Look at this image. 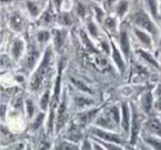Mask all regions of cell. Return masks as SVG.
Here are the masks:
<instances>
[{
  "label": "cell",
  "instance_id": "obj_1",
  "mask_svg": "<svg viewBox=\"0 0 161 150\" xmlns=\"http://www.w3.org/2000/svg\"><path fill=\"white\" fill-rule=\"evenodd\" d=\"M54 54H55V51L51 43L44 50L40 63L30 76L28 88L31 93H36V94L40 92L42 93L47 86H51L50 82L54 73Z\"/></svg>",
  "mask_w": 161,
  "mask_h": 150
},
{
  "label": "cell",
  "instance_id": "obj_2",
  "mask_svg": "<svg viewBox=\"0 0 161 150\" xmlns=\"http://www.w3.org/2000/svg\"><path fill=\"white\" fill-rule=\"evenodd\" d=\"M121 110L120 104H106L102 112L98 114L93 126L112 131H120Z\"/></svg>",
  "mask_w": 161,
  "mask_h": 150
},
{
  "label": "cell",
  "instance_id": "obj_3",
  "mask_svg": "<svg viewBox=\"0 0 161 150\" xmlns=\"http://www.w3.org/2000/svg\"><path fill=\"white\" fill-rule=\"evenodd\" d=\"M127 22L130 25H134L139 29H142L150 33L153 38L154 42H159L161 39L160 29L158 27V23L153 20L151 16L147 12V10L139 8L132 11L127 19Z\"/></svg>",
  "mask_w": 161,
  "mask_h": 150
},
{
  "label": "cell",
  "instance_id": "obj_4",
  "mask_svg": "<svg viewBox=\"0 0 161 150\" xmlns=\"http://www.w3.org/2000/svg\"><path fill=\"white\" fill-rule=\"evenodd\" d=\"M43 52L41 47L38 45L34 36H31L28 34L27 36V51L21 61V66L25 72H29L32 74V72L36 69L38 64L40 63L42 58Z\"/></svg>",
  "mask_w": 161,
  "mask_h": 150
},
{
  "label": "cell",
  "instance_id": "obj_5",
  "mask_svg": "<svg viewBox=\"0 0 161 150\" xmlns=\"http://www.w3.org/2000/svg\"><path fill=\"white\" fill-rule=\"evenodd\" d=\"M71 96L69 95V90L64 88L62 94V99L58 107L55 115V136L61 135V132L65 129L69 123L71 121Z\"/></svg>",
  "mask_w": 161,
  "mask_h": 150
},
{
  "label": "cell",
  "instance_id": "obj_6",
  "mask_svg": "<svg viewBox=\"0 0 161 150\" xmlns=\"http://www.w3.org/2000/svg\"><path fill=\"white\" fill-rule=\"evenodd\" d=\"M88 136L92 138H95L97 140L105 141V142H112V143H118L124 147L130 148L129 138L120 131H112V130H105L102 128H97L95 126H91L87 129Z\"/></svg>",
  "mask_w": 161,
  "mask_h": 150
},
{
  "label": "cell",
  "instance_id": "obj_7",
  "mask_svg": "<svg viewBox=\"0 0 161 150\" xmlns=\"http://www.w3.org/2000/svg\"><path fill=\"white\" fill-rule=\"evenodd\" d=\"M130 105H131V125H130L129 143L130 147H135L140 138V135L143 130V126H145L148 116H146L141 112L137 104L132 103Z\"/></svg>",
  "mask_w": 161,
  "mask_h": 150
},
{
  "label": "cell",
  "instance_id": "obj_8",
  "mask_svg": "<svg viewBox=\"0 0 161 150\" xmlns=\"http://www.w3.org/2000/svg\"><path fill=\"white\" fill-rule=\"evenodd\" d=\"M88 136L87 134V129L77 124L75 120L71 119V121L69 123V125L65 127V129L61 132V136L62 138L66 139L69 141H72L74 143H77V145H80L82 141Z\"/></svg>",
  "mask_w": 161,
  "mask_h": 150
},
{
  "label": "cell",
  "instance_id": "obj_9",
  "mask_svg": "<svg viewBox=\"0 0 161 150\" xmlns=\"http://www.w3.org/2000/svg\"><path fill=\"white\" fill-rule=\"evenodd\" d=\"M104 106L105 105H101V106L98 105V106H95V107L88 108V109L82 110V112L74 113L72 119L75 120L77 124H80L82 127L88 129L91 126H93V124L96 120L97 116H98V114L102 112Z\"/></svg>",
  "mask_w": 161,
  "mask_h": 150
},
{
  "label": "cell",
  "instance_id": "obj_10",
  "mask_svg": "<svg viewBox=\"0 0 161 150\" xmlns=\"http://www.w3.org/2000/svg\"><path fill=\"white\" fill-rule=\"evenodd\" d=\"M36 23L40 29H53L54 25H58V11L55 10L51 0L42 14L36 19Z\"/></svg>",
  "mask_w": 161,
  "mask_h": 150
},
{
  "label": "cell",
  "instance_id": "obj_11",
  "mask_svg": "<svg viewBox=\"0 0 161 150\" xmlns=\"http://www.w3.org/2000/svg\"><path fill=\"white\" fill-rule=\"evenodd\" d=\"M30 143L33 150H53L54 140L53 137L47 134V128H44L36 134L32 135Z\"/></svg>",
  "mask_w": 161,
  "mask_h": 150
},
{
  "label": "cell",
  "instance_id": "obj_12",
  "mask_svg": "<svg viewBox=\"0 0 161 150\" xmlns=\"http://www.w3.org/2000/svg\"><path fill=\"white\" fill-rule=\"evenodd\" d=\"M118 47L121 51L123 55L125 56L126 61L130 62V56H131L132 50H131V41H130L129 31H128V22L125 21L119 27V33H118Z\"/></svg>",
  "mask_w": 161,
  "mask_h": 150
},
{
  "label": "cell",
  "instance_id": "obj_13",
  "mask_svg": "<svg viewBox=\"0 0 161 150\" xmlns=\"http://www.w3.org/2000/svg\"><path fill=\"white\" fill-rule=\"evenodd\" d=\"M31 136L25 132H16L11 130L6 124H1V148H5L20 140H30Z\"/></svg>",
  "mask_w": 161,
  "mask_h": 150
},
{
  "label": "cell",
  "instance_id": "obj_14",
  "mask_svg": "<svg viewBox=\"0 0 161 150\" xmlns=\"http://www.w3.org/2000/svg\"><path fill=\"white\" fill-rule=\"evenodd\" d=\"M71 96V105L75 112H82V110L88 109V108H92L97 106V102L93 98L91 95L84 94V93L76 92L74 94L69 95Z\"/></svg>",
  "mask_w": 161,
  "mask_h": 150
},
{
  "label": "cell",
  "instance_id": "obj_15",
  "mask_svg": "<svg viewBox=\"0 0 161 150\" xmlns=\"http://www.w3.org/2000/svg\"><path fill=\"white\" fill-rule=\"evenodd\" d=\"M69 31L64 28H53L52 29V45L55 53L62 54L67 45Z\"/></svg>",
  "mask_w": 161,
  "mask_h": 150
},
{
  "label": "cell",
  "instance_id": "obj_16",
  "mask_svg": "<svg viewBox=\"0 0 161 150\" xmlns=\"http://www.w3.org/2000/svg\"><path fill=\"white\" fill-rule=\"evenodd\" d=\"M8 47V54L14 62L22 61L27 51V40L22 38H14L12 41H10Z\"/></svg>",
  "mask_w": 161,
  "mask_h": 150
},
{
  "label": "cell",
  "instance_id": "obj_17",
  "mask_svg": "<svg viewBox=\"0 0 161 150\" xmlns=\"http://www.w3.org/2000/svg\"><path fill=\"white\" fill-rule=\"evenodd\" d=\"M154 101H156V97H154L153 91L147 90L142 94H140L137 105L146 116L149 117L151 115L156 114V112H154Z\"/></svg>",
  "mask_w": 161,
  "mask_h": 150
},
{
  "label": "cell",
  "instance_id": "obj_18",
  "mask_svg": "<svg viewBox=\"0 0 161 150\" xmlns=\"http://www.w3.org/2000/svg\"><path fill=\"white\" fill-rule=\"evenodd\" d=\"M8 27L14 33H23L28 30L27 18L19 11L12 12L8 18Z\"/></svg>",
  "mask_w": 161,
  "mask_h": 150
},
{
  "label": "cell",
  "instance_id": "obj_19",
  "mask_svg": "<svg viewBox=\"0 0 161 150\" xmlns=\"http://www.w3.org/2000/svg\"><path fill=\"white\" fill-rule=\"evenodd\" d=\"M135 55L139 58L141 63L146 65L148 67H151L157 71H161V63L159 62V60L153 55V54L150 53V51L145 50L142 47H139V49L135 50Z\"/></svg>",
  "mask_w": 161,
  "mask_h": 150
},
{
  "label": "cell",
  "instance_id": "obj_20",
  "mask_svg": "<svg viewBox=\"0 0 161 150\" xmlns=\"http://www.w3.org/2000/svg\"><path fill=\"white\" fill-rule=\"evenodd\" d=\"M120 110H121V120H120L121 132L129 138L130 125H131V105L128 102H120Z\"/></svg>",
  "mask_w": 161,
  "mask_h": 150
},
{
  "label": "cell",
  "instance_id": "obj_21",
  "mask_svg": "<svg viewBox=\"0 0 161 150\" xmlns=\"http://www.w3.org/2000/svg\"><path fill=\"white\" fill-rule=\"evenodd\" d=\"M130 29H131L136 40L138 41L139 44L141 45L140 47H142V49H145V50H148V51H151V50L153 49L154 40H153V38H152L151 34L148 33V32L145 31V30L139 29V28H137V27H134V25H130Z\"/></svg>",
  "mask_w": 161,
  "mask_h": 150
},
{
  "label": "cell",
  "instance_id": "obj_22",
  "mask_svg": "<svg viewBox=\"0 0 161 150\" xmlns=\"http://www.w3.org/2000/svg\"><path fill=\"white\" fill-rule=\"evenodd\" d=\"M110 44H112V52H110V55H112L113 62H114L115 66L117 67L118 72L120 73V75L127 72V61H126L125 56L123 55L121 51L119 50V47L115 44V42L113 41V39H110Z\"/></svg>",
  "mask_w": 161,
  "mask_h": 150
},
{
  "label": "cell",
  "instance_id": "obj_23",
  "mask_svg": "<svg viewBox=\"0 0 161 150\" xmlns=\"http://www.w3.org/2000/svg\"><path fill=\"white\" fill-rule=\"evenodd\" d=\"M130 81L132 82H139L142 83L147 79H149L150 72L148 69V66H146L145 64H142L141 62H136L135 61L132 63L131 69H130Z\"/></svg>",
  "mask_w": 161,
  "mask_h": 150
},
{
  "label": "cell",
  "instance_id": "obj_24",
  "mask_svg": "<svg viewBox=\"0 0 161 150\" xmlns=\"http://www.w3.org/2000/svg\"><path fill=\"white\" fill-rule=\"evenodd\" d=\"M47 113L40 112L31 121L28 123L27 132L30 136H32V135L39 132L40 130L47 128Z\"/></svg>",
  "mask_w": 161,
  "mask_h": 150
},
{
  "label": "cell",
  "instance_id": "obj_25",
  "mask_svg": "<svg viewBox=\"0 0 161 150\" xmlns=\"http://www.w3.org/2000/svg\"><path fill=\"white\" fill-rule=\"evenodd\" d=\"M142 131L149 132V134H152L161 138V117L157 114L147 117Z\"/></svg>",
  "mask_w": 161,
  "mask_h": 150
},
{
  "label": "cell",
  "instance_id": "obj_26",
  "mask_svg": "<svg viewBox=\"0 0 161 150\" xmlns=\"http://www.w3.org/2000/svg\"><path fill=\"white\" fill-rule=\"evenodd\" d=\"M43 1L44 0H42V1H39V0H25V9H27L28 14L32 19L36 20L47 8L45 7V3H43Z\"/></svg>",
  "mask_w": 161,
  "mask_h": 150
},
{
  "label": "cell",
  "instance_id": "obj_27",
  "mask_svg": "<svg viewBox=\"0 0 161 150\" xmlns=\"http://www.w3.org/2000/svg\"><path fill=\"white\" fill-rule=\"evenodd\" d=\"M33 36L42 51H44V50L52 43V30L39 29L38 31L34 33Z\"/></svg>",
  "mask_w": 161,
  "mask_h": 150
},
{
  "label": "cell",
  "instance_id": "obj_28",
  "mask_svg": "<svg viewBox=\"0 0 161 150\" xmlns=\"http://www.w3.org/2000/svg\"><path fill=\"white\" fill-rule=\"evenodd\" d=\"M25 118H27L28 123L31 121L41 112L40 108H39V104L36 102H34V99L30 96L25 97Z\"/></svg>",
  "mask_w": 161,
  "mask_h": 150
},
{
  "label": "cell",
  "instance_id": "obj_29",
  "mask_svg": "<svg viewBox=\"0 0 161 150\" xmlns=\"http://www.w3.org/2000/svg\"><path fill=\"white\" fill-rule=\"evenodd\" d=\"M76 16L73 14L72 12L69 11H61L58 12V28H64V29H69V27L75 23Z\"/></svg>",
  "mask_w": 161,
  "mask_h": 150
},
{
  "label": "cell",
  "instance_id": "obj_30",
  "mask_svg": "<svg viewBox=\"0 0 161 150\" xmlns=\"http://www.w3.org/2000/svg\"><path fill=\"white\" fill-rule=\"evenodd\" d=\"M69 82L72 83V85L74 86V88H75L77 92L84 93V94L91 95V96H93V95H94V92H93L92 88L90 87V85H88V84H86L83 80L78 79V77H76L75 75H71V74L69 75Z\"/></svg>",
  "mask_w": 161,
  "mask_h": 150
},
{
  "label": "cell",
  "instance_id": "obj_31",
  "mask_svg": "<svg viewBox=\"0 0 161 150\" xmlns=\"http://www.w3.org/2000/svg\"><path fill=\"white\" fill-rule=\"evenodd\" d=\"M51 98H52V90L51 86H47L42 93H41L40 97H39V108L41 112L47 113L49 112L50 105H51Z\"/></svg>",
  "mask_w": 161,
  "mask_h": 150
},
{
  "label": "cell",
  "instance_id": "obj_32",
  "mask_svg": "<svg viewBox=\"0 0 161 150\" xmlns=\"http://www.w3.org/2000/svg\"><path fill=\"white\" fill-rule=\"evenodd\" d=\"M140 140H142L146 145H148L152 150H161V138L154 136L149 132L142 131L140 135Z\"/></svg>",
  "mask_w": 161,
  "mask_h": 150
},
{
  "label": "cell",
  "instance_id": "obj_33",
  "mask_svg": "<svg viewBox=\"0 0 161 150\" xmlns=\"http://www.w3.org/2000/svg\"><path fill=\"white\" fill-rule=\"evenodd\" d=\"M86 32L93 40H101V33H99L98 25L93 16H90L86 19Z\"/></svg>",
  "mask_w": 161,
  "mask_h": 150
},
{
  "label": "cell",
  "instance_id": "obj_34",
  "mask_svg": "<svg viewBox=\"0 0 161 150\" xmlns=\"http://www.w3.org/2000/svg\"><path fill=\"white\" fill-rule=\"evenodd\" d=\"M53 150H80V146L66 140L62 137H58L54 140Z\"/></svg>",
  "mask_w": 161,
  "mask_h": 150
},
{
  "label": "cell",
  "instance_id": "obj_35",
  "mask_svg": "<svg viewBox=\"0 0 161 150\" xmlns=\"http://www.w3.org/2000/svg\"><path fill=\"white\" fill-rule=\"evenodd\" d=\"M117 17H113V16H106L105 20L103 22V25L105 28V30L107 31L108 34H117L119 33V28H118V23H117Z\"/></svg>",
  "mask_w": 161,
  "mask_h": 150
},
{
  "label": "cell",
  "instance_id": "obj_36",
  "mask_svg": "<svg viewBox=\"0 0 161 150\" xmlns=\"http://www.w3.org/2000/svg\"><path fill=\"white\" fill-rule=\"evenodd\" d=\"M145 5L147 8V12L153 18L157 23H159L160 19V7L158 6L157 0H145Z\"/></svg>",
  "mask_w": 161,
  "mask_h": 150
},
{
  "label": "cell",
  "instance_id": "obj_37",
  "mask_svg": "<svg viewBox=\"0 0 161 150\" xmlns=\"http://www.w3.org/2000/svg\"><path fill=\"white\" fill-rule=\"evenodd\" d=\"M74 14L77 18L80 19H87L91 16L88 12V5L83 3L82 0H76L74 3Z\"/></svg>",
  "mask_w": 161,
  "mask_h": 150
},
{
  "label": "cell",
  "instance_id": "obj_38",
  "mask_svg": "<svg viewBox=\"0 0 161 150\" xmlns=\"http://www.w3.org/2000/svg\"><path fill=\"white\" fill-rule=\"evenodd\" d=\"M114 10L117 18L123 19L127 14L128 10H129V3H128V0H119Z\"/></svg>",
  "mask_w": 161,
  "mask_h": 150
},
{
  "label": "cell",
  "instance_id": "obj_39",
  "mask_svg": "<svg viewBox=\"0 0 161 150\" xmlns=\"http://www.w3.org/2000/svg\"><path fill=\"white\" fill-rule=\"evenodd\" d=\"M14 61L11 58V56L8 53H3L1 54V69L3 71L5 69H10L14 66Z\"/></svg>",
  "mask_w": 161,
  "mask_h": 150
},
{
  "label": "cell",
  "instance_id": "obj_40",
  "mask_svg": "<svg viewBox=\"0 0 161 150\" xmlns=\"http://www.w3.org/2000/svg\"><path fill=\"white\" fill-rule=\"evenodd\" d=\"M29 142L30 140H20L18 142H14L5 148H1V150H27Z\"/></svg>",
  "mask_w": 161,
  "mask_h": 150
},
{
  "label": "cell",
  "instance_id": "obj_41",
  "mask_svg": "<svg viewBox=\"0 0 161 150\" xmlns=\"http://www.w3.org/2000/svg\"><path fill=\"white\" fill-rule=\"evenodd\" d=\"M93 139H95V138H93ZM95 140H97V139H95ZM97 141H98V142H101L107 150H129L128 148L124 147V146H121V145H118V143L105 142V141H101V140H97Z\"/></svg>",
  "mask_w": 161,
  "mask_h": 150
},
{
  "label": "cell",
  "instance_id": "obj_42",
  "mask_svg": "<svg viewBox=\"0 0 161 150\" xmlns=\"http://www.w3.org/2000/svg\"><path fill=\"white\" fill-rule=\"evenodd\" d=\"M80 150H94V142L90 136H87L80 143Z\"/></svg>",
  "mask_w": 161,
  "mask_h": 150
},
{
  "label": "cell",
  "instance_id": "obj_43",
  "mask_svg": "<svg viewBox=\"0 0 161 150\" xmlns=\"http://www.w3.org/2000/svg\"><path fill=\"white\" fill-rule=\"evenodd\" d=\"M116 5H117L116 0H105V3H104V8H105V10H107V11H110V10L115 9Z\"/></svg>",
  "mask_w": 161,
  "mask_h": 150
},
{
  "label": "cell",
  "instance_id": "obj_44",
  "mask_svg": "<svg viewBox=\"0 0 161 150\" xmlns=\"http://www.w3.org/2000/svg\"><path fill=\"white\" fill-rule=\"evenodd\" d=\"M153 94H154V97H156V98H160L161 97V76L159 77L158 83H157L156 86H154Z\"/></svg>",
  "mask_w": 161,
  "mask_h": 150
},
{
  "label": "cell",
  "instance_id": "obj_45",
  "mask_svg": "<svg viewBox=\"0 0 161 150\" xmlns=\"http://www.w3.org/2000/svg\"><path fill=\"white\" fill-rule=\"evenodd\" d=\"M136 147L138 148L139 150H152L151 148L149 147V146H148V145H146V143L143 142L142 140H140V139H139V140H138V142H137Z\"/></svg>",
  "mask_w": 161,
  "mask_h": 150
},
{
  "label": "cell",
  "instance_id": "obj_46",
  "mask_svg": "<svg viewBox=\"0 0 161 150\" xmlns=\"http://www.w3.org/2000/svg\"><path fill=\"white\" fill-rule=\"evenodd\" d=\"M154 112H156V114H161V97L156 98V101H154Z\"/></svg>",
  "mask_w": 161,
  "mask_h": 150
},
{
  "label": "cell",
  "instance_id": "obj_47",
  "mask_svg": "<svg viewBox=\"0 0 161 150\" xmlns=\"http://www.w3.org/2000/svg\"><path fill=\"white\" fill-rule=\"evenodd\" d=\"M91 138H92V137H91ZM93 142H94V150H107L101 142H98V141L95 140V139H93Z\"/></svg>",
  "mask_w": 161,
  "mask_h": 150
},
{
  "label": "cell",
  "instance_id": "obj_48",
  "mask_svg": "<svg viewBox=\"0 0 161 150\" xmlns=\"http://www.w3.org/2000/svg\"><path fill=\"white\" fill-rule=\"evenodd\" d=\"M158 53H161V39L158 42Z\"/></svg>",
  "mask_w": 161,
  "mask_h": 150
},
{
  "label": "cell",
  "instance_id": "obj_49",
  "mask_svg": "<svg viewBox=\"0 0 161 150\" xmlns=\"http://www.w3.org/2000/svg\"><path fill=\"white\" fill-rule=\"evenodd\" d=\"M27 150H33V149H32V146H31V143H30V142H29V145H28Z\"/></svg>",
  "mask_w": 161,
  "mask_h": 150
},
{
  "label": "cell",
  "instance_id": "obj_50",
  "mask_svg": "<svg viewBox=\"0 0 161 150\" xmlns=\"http://www.w3.org/2000/svg\"><path fill=\"white\" fill-rule=\"evenodd\" d=\"M129 150H139V149L136 147V146H135V147H130V148H129Z\"/></svg>",
  "mask_w": 161,
  "mask_h": 150
},
{
  "label": "cell",
  "instance_id": "obj_51",
  "mask_svg": "<svg viewBox=\"0 0 161 150\" xmlns=\"http://www.w3.org/2000/svg\"><path fill=\"white\" fill-rule=\"evenodd\" d=\"M159 55H158V60H159V62L161 63V53H158Z\"/></svg>",
  "mask_w": 161,
  "mask_h": 150
},
{
  "label": "cell",
  "instance_id": "obj_52",
  "mask_svg": "<svg viewBox=\"0 0 161 150\" xmlns=\"http://www.w3.org/2000/svg\"><path fill=\"white\" fill-rule=\"evenodd\" d=\"M159 25H160V28H161V12H160V19H159Z\"/></svg>",
  "mask_w": 161,
  "mask_h": 150
},
{
  "label": "cell",
  "instance_id": "obj_53",
  "mask_svg": "<svg viewBox=\"0 0 161 150\" xmlns=\"http://www.w3.org/2000/svg\"><path fill=\"white\" fill-rule=\"evenodd\" d=\"M93 1H101V0H93Z\"/></svg>",
  "mask_w": 161,
  "mask_h": 150
},
{
  "label": "cell",
  "instance_id": "obj_54",
  "mask_svg": "<svg viewBox=\"0 0 161 150\" xmlns=\"http://www.w3.org/2000/svg\"><path fill=\"white\" fill-rule=\"evenodd\" d=\"M160 12H161V3H160Z\"/></svg>",
  "mask_w": 161,
  "mask_h": 150
},
{
  "label": "cell",
  "instance_id": "obj_55",
  "mask_svg": "<svg viewBox=\"0 0 161 150\" xmlns=\"http://www.w3.org/2000/svg\"><path fill=\"white\" fill-rule=\"evenodd\" d=\"M160 117H161V114H160Z\"/></svg>",
  "mask_w": 161,
  "mask_h": 150
}]
</instances>
